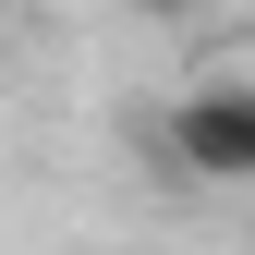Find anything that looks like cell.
Returning a JSON list of instances; mask_svg holds the SVG:
<instances>
[{
  "label": "cell",
  "mask_w": 255,
  "mask_h": 255,
  "mask_svg": "<svg viewBox=\"0 0 255 255\" xmlns=\"http://www.w3.org/2000/svg\"><path fill=\"white\" fill-rule=\"evenodd\" d=\"M170 170L182 182H255V85L207 73L170 98Z\"/></svg>",
  "instance_id": "cell-1"
},
{
  "label": "cell",
  "mask_w": 255,
  "mask_h": 255,
  "mask_svg": "<svg viewBox=\"0 0 255 255\" xmlns=\"http://www.w3.org/2000/svg\"><path fill=\"white\" fill-rule=\"evenodd\" d=\"M122 12H146V24H195L207 0H122Z\"/></svg>",
  "instance_id": "cell-2"
}]
</instances>
